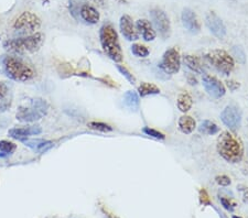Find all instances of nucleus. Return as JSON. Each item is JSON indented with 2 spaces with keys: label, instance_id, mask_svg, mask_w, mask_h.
I'll list each match as a JSON object with an SVG mask.
<instances>
[{
  "label": "nucleus",
  "instance_id": "obj_28",
  "mask_svg": "<svg viewBox=\"0 0 248 218\" xmlns=\"http://www.w3.org/2000/svg\"><path fill=\"white\" fill-rule=\"evenodd\" d=\"M89 127L93 130H97V131L102 132H108L113 130V128L109 125L104 124V122H97V121H92L89 124Z\"/></svg>",
  "mask_w": 248,
  "mask_h": 218
},
{
  "label": "nucleus",
  "instance_id": "obj_5",
  "mask_svg": "<svg viewBox=\"0 0 248 218\" xmlns=\"http://www.w3.org/2000/svg\"><path fill=\"white\" fill-rule=\"evenodd\" d=\"M47 110H49V104L46 99L33 98L30 99L28 106L19 107L16 117L17 120L21 122H33L46 116Z\"/></svg>",
  "mask_w": 248,
  "mask_h": 218
},
{
  "label": "nucleus",
  "instance_id": "obj_15",
  "mask_svg": "<svg viewBox=\"0 0 248 218\" xmlns=\"http://www.w3.org/2000/svg\"><path fill=\"white\" fill-rule=\"evenodd\" d=\"M42 132V129L40 126H28L21 127V128H13L8 131L9 137L18 140H23V139L29 138L30 136H38Z\"/></svg>",
  "mask_w": 248,
  "mask_h": 218
},
{
  "label": "nucleus",
  "instance_id": "obj_26",
  "mask_svg": "<svg viewBox=\"0 0 248 218\" xmlns=\"http://www.w3.org/2000/svg\"><path fill=\"white\" fill-rule=\"evenodd\" d=\"M84 2H85L84 0H70L69 1L70 13L75 19H79V10H81Z\"/></svg>",
  "mask_w": 248,
  "mask_h": 218
},
{
  "label": "nucleus",
  "instance_id": "obj_25",
  "mask_svg": "<svg viewBox=\"0 0 248 218\" xmlns=\"http://www.w3.org/2000/svg\"><path fill=\"white\" fill-rule=\"evenodd\" d=\"M200 132H202L203 134H215L219 131V128L217 125H215L214 122H212L210 120H204L201 125H200Z\"/></svg>",
  "mask_w": 248,
  "mask_h": 218
},
{
  "label": "nucleus",
  "instance_id": "obj_21",
  "mask_svg": "<svg viewBox=\"0 0 248 218\" xmlns=\"http://www.w3.org/2000/svg\"><path fill=\"white\" fill-rule=\"evenodd\" d=\"M124 104H125L128 108L131 110H135V112L136 110H138L139 104H140L138 94L136 92H133V90L127 92L125 94V96H124Z\"/></svg>",
  "mask_w": 248,
  "mask_h": 218
},
{
  "label": "nucleus",
  "instance_id": "obj_19",
  "mask_svg": "<svg viewBox=\"0 0 248 218\" xmlns=\"http://www.w3.org/2000/svg\"><path fill=\"white\" fill-rule=\"evenodd\" d=\"M183 62H185V64L189 67L191 71H193V72L198 74L205 73V70H204L201 59L198 57H195V55H186L185 58H183Z\"/></svg>",
  "mask_w": 248,
  "mask_h": 218
},
{
  "label": "nucleus",
  "instance_id": "obj_17",
  "mask_svg": "<svg viewBox=\"0 0 248 218\" xmlns=\"http://www.w3.org/2000/svg\"><path fill=\"white\" fill-rule=\"evenodd\" d=\"M79 17L85 22L90 23V25H95V23L99 21L101 15H99V13L93 6L90 5V3L84 2L81 7V10H79Z\"/></svg>",
  "mask_w": 248,
  "mask_h": 218
},
{
  "label": "nucleus",
  "instance_id": "obj_20",
  "mask_svg": "<svg viewBox=\"0 0 248 218\" xmlns=\"http://www.w3.org/2000/svg\"><path fill=\"white\" fill-rule=\"evenodd\" d=\"M195 127H197L195 120L190 116H182L179 119V129L181 130L183 133H192L194 131Z\"/></svg>",
  "mask_w": 248,
  "mask_h": 218
},
{
  "label": "nucleus",
  "instance_id": "obj_36",
  "mask_svg": "<svg viewBox=\"0 0 248 218\" xmlns=\"http://www.w3.org/2000/svg\"><path fill=\"white\" fill-rule=\"evenodd\" d=\"M91 1L96 3V5L99 6V7H104V6H105V1H104V0H91Z\"/></svg>",
  "mask_w": 248,
  "mask_h": 218
},
{
  "label": "nucleus",
  "instance_id": "obj_22",
  "mask_svg": "<svg viewBox=\"0 0 248 218\" xmlns=\"http://www.w3.org/2000/svg\"><path fill=\"white\" fill-rule=\"evenodd\" d=\"M178 108L181 110L182 113H186L192 108V105H193V101H192V97L187 93H182L179 95L178 101H177Z\"/></svg>",
  "mask_w": 248,
  "mask_h": 218
},
{
  "label": "nucleus",
  "instance_id": "obj_3",
  "mask_svg": "<svg viewBox=\"0 0 248 218\" xmlns=\"http://www.w3.org/2000/svg\"><path fill=\"white\" fill-rule=\"evenodd\" d=\"M99 39H101V44L104 52L107 57L115 62H122L123 51L118 40V34L110 23H106L101 28Z\"/></svg>",
  "mask_w": 248,
  "mask_h": 218
},
{
  "label": "nucleus",
  "instance_id": "obj_18",
  "mask_svg": "<svg viewBox=\"0 0 248 218\" xmlns=\"http://www.w3.org/2000/svg\"><path fill=\"white\" fill-rule=\"evenodd\" d=\"M136 27H137V30L139 33L142 35V38L146 40V41H154L155 39V31L154 30L151 23L146 19H140L136 23Z\"/></svg>",
  "mask_w": 248,
  "mask_h": 218
},
{
  "label": "nucleus",
  "instance_id": "obj_24",
  "mask_svg": "<svg viewBox=\"0 0 248 218\" xmlns=\"http://www.w3.org/2000/svg\"><path fill=\"white\" fill-rule=\"evenodd\" d=\"M16 149H17V145L14 142L1 140L0 141V158L10 157L16 151Z\"/></svg>",
  "mask_w": 248,
  "mask_h": 218
},
{
  "label": "nucleus",
  "instance_id": "obj_11",
  "mask_svg": "<svg viewBox=\"0 0 248 218\" xmlns=\"http://www.w3.org/2000/svg\"><path fill=\"white\" fill-rule=\"evenodd\" d=\"M202 83L207 94L212 97L221 98L226 93L225 86H224L223 83L219 82L217 77L211 76V75H204Z\"/></svg>",
  "mask_w": 248,
  "mask_h": 218
},
{
  "label": "nucleus",
  "instance_id": "obj_2",
  "mask_svg": "<svg viewBox=\"0 0 248 218\" xmlns=\"http://www.w3.org/2000/svg\"><path fill=\"white\" fill-rule=\"evenodd\" d=\"M2 69L7 76L16 82H28L35 76L34 70L30 65L15 57L2 58Z\"/></svg>",
  "mask_w": 248,
  "mask_h": 218
},
{
  "label": "nucleus",
  "instance_id": "obj_7",
  "mask_svg": "<svg viewBox=\"0 0 248 218\" xmlns=\"http://www.w3.org/2000/svg\"><path fill=\"white\" fill-rule=\"evenodd\" d=\"M41 27V19L31 11H25L15 20L13 28L16 31L23 33L35 32Z\"/></svg>",
  "mask_w": 248,
  "mask_h": 218
},
{
  "label": "nucleus",
  "instance_id": "obj_8",
  "mask_svg": "<svg viewBox=\"0 0 248 218\" xmlns=\"http://www.w3.org/2000/svg\"><path fill=\"white\" fill-rule=\"evenodd\" d=\"M159 66L166 74H177L180 71V67H181V58H180L179 51L174 47L166 51Z\"/></svg>",
  "mask_w": 248,
  "mask_h": 218
},
{
  "label": "nucleus",
  "instance_id": "obj_29",
  "mask_svg": "<svg viewBox=\"0 0 248 218\" xmlns=\"http://www.w3.org/2000/svg\"><path fill=\"white\" fill-rule=\"evenodd\" d=\"M117 67V70L119 71V72L122 73V75L123 76H125L126 78H127V81L130 83V84H135L136 83V78H135V76L133 74H131L129 71H128L125 66H123V65H117L116 66Z\"/></svg>",
  "mask_w": 248,
  "mask_h": 218
},
{
  "label": "nucleus",
  "instance_id": "obj_1",
  "mask_svg": "<svg viewBox=\"0 0 248 218\" xmlns=\"http://www.w3.org/2000/svg\"><path fill=\"white\" fill-rule=\"evenodd\" d=\"M217 152L224 160L237 163L243 159L244 149L239 139L230 131H224L217 138Z\"/></svg>",
  "mask_w": 248,
  "mask_h": 218
},
{
  "label": "nucleus",
  "instance_id": "obj_30",
  "mask_svg": "<svg viewBox=\"0 0 248 218\" xmlns=\"http://www.w3.org/2000/svg\"><path fill=\"white\" fill-rule=\"evenodd\" d=\"M8 94H9V87L7 86L6 83L0 82V104L8 101L7 99Z\"/></svg>",
  "mask_w": 248,
  "mask_h": 218
},
{
  "label": "nucleus",
  "instance_id": "obj_31",
  "mask_svg": "<svg viewBox=\"0 0 248 218\" xmlns=\"http://www.w3.org/2000/svg\"><path fill=\"white\" fill-rule=\"evenodd\" d=\"M143 132H145L147 136H150L153 138H155V139H165L166 136L161 132H159L158 130H155V129H151V128H143Z\"/></svg>",
  "mask_w": 248,
  "mask_h": 218
},
{
  "label": "nucleus",
  "instance_id": "obj_16",
  "mask_svg": "<svg viewBox=\"0 0 248 218\" xmlns=\"http://www.w3.org/2000/svg\"><path fill=\"white\" fill-rule=\"evenodd\" d=\"M26 146H29L32 150L39 153H43L49 151V150L54 145L52 141L45 140V139H23L21 140Z\"/></svg>",
  "mask_w": 248,
  "mask_h": 218
},
{
  "label": "nucleus",
  "instance_id": "obj_37",
  "mask_svg": "<svg viewBox=\"0 0 248 218\" xmlns=\"http://www.w3.org/2000/svg\"><path fill=\"white\" fill-rule=\"evenodd\" d=\"M187 79H189V83L191 85H197V79H195L192 75H190L189 77H187Z\"/></svg>",
  "mask_w": 248,
  "mask_h": 218
},
{
  "label": "nucleus",
  "instance_id": "obj_14",
  "mask_svg": "<svg viewBox=\"0 0 248 218\" xmlns=\"http://www.w3.org/2000/svg\"><path fill=\"white\" fill-rule=\"evenodd\" d=\"M119 27H121V31L123 35L128 40V41H136V40H138L139 35H138L137 30H136L133 19H131L130 15H124L121 18Z\"/></svg>",
  "mask_w": 248,
  "mask_h": 218
},
{
  "label": "nucleus",
  "instance_id": "obj_35",
  "mask_svg": "<svg viewBox=\"0 0 248 218\" xmlns=\"http://www.w3.org/2000/svg\"><path fill=\"white\" fill-rule=\"evenodd\" d=\"M201 202L203 204H209L210 203V200H209V196H207L206 192L202 189L201 191Z\"/></svg>",
  "mask_w": 248,
  "mask_h": 218
},
{
  "label": "nucleus",
  "instance_id": "obj_38",
  "mask_svg": "<svg viewBox=\"0 0 248 218\" xmlns=\"http://www.w3.org/2000/svg\"><path fill=\"white\" fill-rule=\"evenodd\" d=\"M115 1H117L119 3H127L128 0H115Z\"/></svg>",
  "mask_w": 248,
  "mask_h": 218
},
{
  "label": "nucleus",
  "instance_id": "obj_4",
  "mask_svg": "<svg viewBox=\"0 0 248 218\" xmlns=\"http://www.w3.org/2000/svg\"><path fill=\"white\" fill-rule=\"evenodd\" d=\"M43 43V34L35 32L33 34L27 35L23 38H17L13 40H7L3 42V47L14 53H26L35 52L40 49Z\"/></svg>",
  "mask_w": 248,
  "mask_h": 218
},
{
  "label": "nucleus",
  "instance_id": "obj_34",
  "mask_svg": "<svg viewBox=\"0 0 248 218\" xmlns=\"http://www.w3.org/2000/svg\"><path fill=\"white\" fill-rule=\"evenodd\" d=\"M226 83H227V86H229V88L231 90H235V89H237L238 87H239V83H237V82L229 81V82H226Z\"/></svg>",
  "mask_w": 248,
  "mask_h": 218
},
{
  "label": "nucleus",
  "instance_id": "obj_6",
  "mask_svg": "<svg viewBox=\"0 0 248 218\" xmlns=\"http://www.w3.org/2000/svg\"><path fill=\"white\" fill-rule=\"evenodd\" d=\"M205 59L214 69L224 75H230L235 67L233 58L224 50L210 51L205 54Z\"/></svg>",
  "mask_w": 248,
  "mask_h": 218
},
{
  "label": "nucleus",
  "instance_id": "obj_32",
  "mask_svg": "<svg viewBox=\"0 0 248 218\" xmlns=\"http://www.w3.org/2000/svg\"><path fill=\"white\" fill-rule=\"evenodd\" d=\"M217 182L221 186H229L231 184V178L226 175H219L217 176Z\"/></svg>",
  "mask_w": 248,
  "mask_h": 218
},
{
  "label": "nucleus",
  "instance_id": "obj_33",
  "mask_svg": "<svg viewBox=\"0 0 248 218\" xmlns=\"http://www.w3.org/2000/svg\"><path fill=\"white\" fill-rule=\"evenodd\" d=\"M221 203L224 206V208L227 209V211H233V209H234L235 204H232L231 202H230V200H227V198L222 197L221 198Z\"/></svg>",
  "mask_w": 248,
  "mask_h": 218
},
{
  "label": "nucleus",
  "instance_id": "obj_9",
  "mask_svg": "<svg viewBox=\"0 0 248 218\" xmlns=\"http://www.w3.org/2000/svg\"><path fill=\"white\" fill-rule=\"evenodd\" d=\"M150 17L153 20V23L155 28V30H158L162 38H169L171 34V26L168 15L163 10L160 8H153L150 10Z\"/></svg>",
  "mask_w": 248,
  "mask_h": 218
},
{
  "label": "nucleus",
  "instance_id": "obj_39",
  "mask_svg": "<svg viewBox=\"0 0 248 218\" xmlns=\"http://www.w3.org/2000/svg\"><path fill=\"white\" fill-rule=\"evenodd\" d=\"M232 218H243V217H239V216H233Z\"/></svg>",
  "mask_w": 248,
  "mask_h": 218
},
{
  "label": "nucleus",
  "instance_id": "obj_13",
  "mask_svg": "<svg viewBox=\"0 0 248 218\" xmlns=\"http://www.w3.org/2000/svg\"><path fill=\"white\" fill-rule=\"evenodd\" d=\"M181 19L183 26L186 27V29L189 31V32L193 34H197L200 32V30H201V23H200L198 15L194 14L193 10L189 9V8L183 10Z\"/></svg>",
  "mask_w": 248,
  "mask_h": 218
},
{
  "label": "nucleus",
  "instance_id": "obj_12",
  "mask_svg": "<svg viewBox=\"0 0 248 218\" xmlns=\"http://www.w3.org/2000/svg\"><path fill=\"white\" fill-rule=\"evenodd\" d=\"M205 22L207 28H209V30L215 35V37L218 39H223L225 37L226 28L224 26L221 18H219L217 14L213 13V11H210L205 17Z\"/></svg>",
  "mask_w": 248,
  "mask_h": 218
},
{
  "label": "nucleus",
  "instance_id": "obj_10",
  "mask_svg": "<svg viewBox=\"0 0 248 218\" xmlns=\"http://www.w3.org/2000/svg\"><path fill=\"white\" fill-rule=\"evenodd\" d=\"M221 119L224 122V125L229 127L230 129L235 130L239 128V126H241L242 115L237 107L230 105L223 110V113L221 115Z\"/></svg>",
  "mask_w": 248,
  "mask_h": 218
},
{
  "label": "nucleus",
  "instance_id": "obj_27",
  "mask_svg": "<svg viewBox=\"0 0 248 218\" xmlns=\"http://www.w3.org/2000/svg\"><path fill=\"white\" fill-rule=\"evenodd\" d=\"M131 52L137 58H147L149 55V50L147 49V46L138 44V43H136V44H133V46H131Z\"/></svg>",
  "mask_w": 248,
  "mask_h": 218
},
{
  "label": "nucleus",
  "instance_id": "obj_23",
  "mask_svg": "<svg viewBox=\"0 0 248 218\" xmlns=\"http://www.w3.org/2000/svg\"><path fill=\"white\" fill-rule=\"evenodd\" d=\"M139 95L141 97L149 96V95H157L160 93V88L155 84H150V83H141V85L138 87Z\"/></svg>",
  "mask_w": 248,
  "mask_h": 218
}]
</instances>
